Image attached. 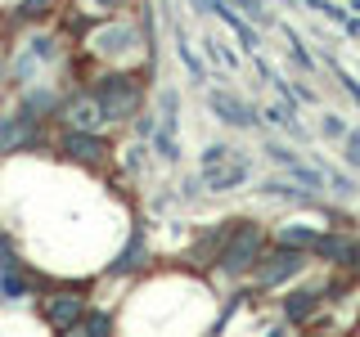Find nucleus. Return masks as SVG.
Here are the masks:
<instances>
[{
  "instance_id": "f257e3e1",
  "label": "nucleus",
  "mask_w": 360,
  "mask_h": 337,
  "mask_svg": "<svg viewBox=\"0 0 360 337\" xmlns=\"http://www.w3.org/2000/svg\"><path fill=\"white\" fill-rule=\"evenodd\" d=\"M262 252H266V234H262V225H252V220H234V230H225V243H221L217 265L225 270V275H248V270H257Z\"/></svg>"
},
{
  "instance_id": "f03ea898",
  "label": "nucleus",
  "mask_w": 360,
  "mask_h": 337,
  "mask_svg": "<svg viewBox=\"0 0 360 337\" xmlns=\"http://www.w3.org/2000/svg\"><path fill=\"white\" fill-rule=\"evenodd\" d=\"M95 99H99V108H104L108 121H127V117H135V112H140V104H144L140 77H131V72H108L104 81L95 86Z\"/></svg>"
},
{
  "instance_id": "7ed1b4c3",
  "label": "nucleus",
  "mask_w": 360,
  "mask_h": 337,
  "mask_svg": "<svg viewBox=\"0 0 360 337\" xmlns=\"http://www.w3.org/2000/svg\"><path fill=\"white\" fill-rule=\"evenodd\" d=\"M243 180H248V157H239V149L212 144V149L202 153V185H207V189L230 194V189H239Z\"/></svg>"
},
{
  "instance_id": "20e7f679",
  "label": "nucleus",
  "mask_w": 360,
  "mask_h": 337,
  "mask_svg": "<svg viewBox=\"0 0 360 337\" xmlns=\"http://www.w3.org/2000/svg\"><path fill=\"white\" fill-rule=\"evenodd\" d=\"M307 270V252L302 247H284L279 243V252H262V261H257V288H279L284 279H292V275H302Z\"/></svg>"
},
{
  "instance_id": "39448f33",
  "label": "nucleus",
  "mask_w": 360,
  "mask_h": 337,
  "mask_svg": "<svg viewBox=\"0 0 360 337\" xmlns=\"http://www.w3.org/2000/svg\"><path fill=\"white\" fill-rule=\"evenodd\" d=\"M37 144V112L32 108H0V153H18Z\"/></svg>"
},
{
  "instance_id": "423d86ee",
  "label": "nucleus",
  "mask_w": 360,
  "mask_h": 337,
  "mask_svg": "<svg viewBox=\"0 0 360 337\" xmlns=\"http://www.w3.org/2000/svg\"><path fill=\"white\" fill-rule=\"evenodd\" d=\"M41 315H45V324L50 329H59V333H72L77 324H82V315H86V297L82 292H50V297H41Z\"/></svg>"
},
{
  "instance_id": "0eeeda50",
  "label": "nucleus",
  "mask_w": 360,
  "mask_h": 337,
  "mask_svg": "<svg viewBox=\"0 0 360 337\" xmlns=\"http://www.w3.org/2000/svg\"><path fill=\"white\" fill-rule=\"evenodd\" d=\"M63 153L72 157V162H82V166H99V162H108V140H99L95 131H72L63 140Z\"/></svg>"
},
{
  "instance_id": "6e6552de",
  "label": "nucleus",
  "mask_w": 360,
  "mask_h": 337,
  "mask_svg": "<svg viewBox=\"0 0 360 337\" xmlns=\"http://www.w3.org/2000/svg\"><path fill=\"white\" fill-rule=\"evenodd\" d=\"M207 104H212V112H217L225 126H257V117H262L252 104H243L239 95H225V90H212Z\"/></svg>"
},
{
  "instance_id": "1a4fd4ad",
  "label": "nucleus",
  "mask_w": 360,
  "mask_h": 337,
  "mask_svg": "<svg viewBox=\"0 0 360 337\" xmlns=\"http://www.w3.org/2000/svg\"><path fill=\"white\" fill-rule=\"evenodd\" d=\"M59 117H63V121H68L72 131H95L99 121H108L95 95H72V99H68V104L59 108Z\"/></svg>"
},
{
  "instance_id": "9d476101",
  "label": "nucleus",
  "mask_w": 360,
  "mask_h": 337,
  "mask_svg": "<svg viewBox=\"0 0 360 337\" xmlns=\"http://www.w3.org/2000/svg\"><path fill=\"white\" fill-rule=\"evenodd\" d=\"M207 9H212V14H217V18L225 22V27L234 32V37L243 41V50H257V32L248 27V14H239V9H234L230 0H207Z\"/></svg>"
},
{
  "instance_id": "9b49d317",
  "label": "nucleus",
  "mask_w": 360,
  "mask_h": 337,
  "mask_svg": "<svg viewBox=\"0 0 360 337\" xmlns=\"http://www.w3.org/2000/svg\"><path fill=\"white\" fill-rule=\"evenodd\" d=\"M315 256H324V261H338V265H360V243H356V239H338V234H320V243H315Z\"/></svg>"
},
{
  "instance_id": "f8f14e48",
  "label": "nucleus",
  "mask_w": 360,
  "mask_h": 337,
  "mask_svg": "<svg viewBox=\"0 0 360 337\" xmlns=\"http://www.w3.org/2000/svg\"><path fill=\"white\" fill-rule=\"evenodd\" d=\"M320 292H311V288H292L288 297H284V319L288 324H311L315 319V310H320Z\"/></svg>"
},
{
  "instance_id": "ddd939ff",
  "label": "nucleus",
  "mask_w": 360,
  "mask_h": 337,
  "mask_svg": "<svg viewBox=\"0 0 360 337\" xmlns=\"http://www.w3.org/2000/svg\"><path fill=\"white\" fill-rule=\"evenodd\" d=\"M266 157H275V162L284 166V171H288L292 180H302L307 189H320V185H324V180H320V171H311V166H302L297 157H292L288 149H279V144H266Z\"/></svg>"
},
{
  "instance_id": "4468645a",
  "label": "nucleus",
  "mask_w": 360,
  "mask_h": 337,
  "mask_svg": "<svg viewBox=\"0 0 360 337\" xmlns=\"http://www.w3.org/2000/svg\"><path fill=\"white\" fill-rule=\"evenodd\" d=\"M140 265H144V234H131L127 252L108 265V275H131V270H140Z\"/></svg>"
},
{
  "instance_id": "2eb2a0df",
  "label": "nucleus",
  "mask_w": 360,
  "mask_h": 337,
  "mask_svg": "<svg viewBox=\"0 0 360 337\" xmlns=\"http://www.w3.org/2000/svg\"><path fill=\"white\" fill-rule=\"evenodd\" d=\"M32 292V284H27V275H22V265L18 270H0V297L5 301H22Z\"/></svg>"
},
{
  "instance_id": "dca6fc26",
  "label": "nucleus",
  "mask_w": 360,
  "mask_h": 337,
  "mask_svg": "<svg viewBox=\"0 0 360 337\" xmlns=\"http://www.w3.org/2000/svg\"><path fill=\"white\" fill-rule=\"evenodd\" d=\"M279 243H284V247H302V252H315L320 234H315L311 225H284V230H279Z\"/></svg>"
},
{
  "instance_id": "f3484780",
  "label": "nucleus",
  "mask_w": 360,
  "mask_h": 337,
  "mask_svg": "<svg viewBox=\"0 0 360 337\" xmlns=\"http://www.w3.org/2000/svg\"><path fill=\"white\" fill-rule=\"evenodd\" d=\"M131 41H135L131 27H104V32L95 37V50H99V54H122Z\"/></svg>"
},
{
  "instance_id": "a211bd4d",
  "label": "nucleus",
  "mask_w": 360,
  "mask_h": 337,
  "mask_svg": "<svg viewBox=\"0 0 360 337\" xmlns=\"http://www.w3.org/2000/svg\"><path fill=\"white\" fill-rule=\"evenodd\" d=\"M77 333H90V337H104V333H112V319L104 310H86L82 315V324H77Z\"/></svg>"
},
{
  "instance_id": "6ab92c4d",
  "label": "nucleus",
  "mask_w": 360,
  "mask_h": 337,
  "mask_svg": "<svg viewBox=\"0 0 360 337\" xmlns=\"http://www.w3.org/2000/svg\"><path fill=\"white\" fill-rule=\"evenodd\" d=\"M50 9H54V0H18V18H27V22H41Z\"/></svg>"
},
{
  "instance_id": "aec40b11",
  "label": "nucleus",
  "mask_w": 360,
  "mask_h": 337,
  "mask_svg": "<svg viewBox=\"0 0 360 337\" xmlns=\"http://www.w3.org/2000/svg\"><path fill=\"white\" fill-rule=\"evenodd\" d=\"M180 63L189 67V77H194V81H207V72H202L198 54H194V50H189V45H185V37H180Z\"/></svg>"
},
{
  "instance_id": "412c9836",
  "label": "nucleus",
  "mask_w": 360,
  "mask_h": 337,
  "mask_svg": "<svg viewBox=\"0 0 360 337\" xmlns=\"http://www.w3.org/2000/svg\"><path fill=\"white\" fill-rule=\"evenodd\" d=\"M230 5L239 9V14H248V18H252V22H275V18H270L266 9H262V0H230Z\"/></svg>"
},
{
  "instance_id": "4be33fe9",
  "label": "nucleus",
  "mask_w": 360,
  "mask_h": 337,
  "mask_svg": "<svg viewBox=\"0 0 360 337\" xmlns=\"http://www.w3.org/2000/svg\"><path fill=\"white\" fill-rule=\"evenodd\" d=\"M262 194H270V198H297V202H307V194H297V189H288L284 180H266V185H262Z\"/></svg>"
},
{
  "instance_id": "5701e85b",
  "label": "nucleus",
  "mask_w": 360,
  "mask_h": 337,
  "mask_svg": "<svg viewBox=\"0 0 360 337\" xmlns=\"http://www.w3.org/2000/svg\"><path fill=\"white\" fill-rule=\"evenodd\" d=\"M22 261H18V252H14V243L0 234V270H18Z\"/></svg>"
},
{
  "instance_id": "b1692460",
  "label": "nucleus",
  "mask_w": 360,
  "mask_h": 337,
  "mask_svg": "<svg viewBox=\"0 0 360 337\" xmlns=\"http://www.w3.org/2000/svg\"><path fill=\"white\" fill-rule=\"evenodd\" d=\"M347 162L360 166V131H347Z\"/></svg>"
},
{
  "instance_id": "393cba45",
  "label": "nucleus",
  "mask_w": 360,
  "mask_h": 337,
  "mask_svg": "<svg viewBox=\"0 0 360 337\" xmlns=\"http://www.w3.org/2000/svg\"><path fill=\"white\" fill-rule=\"evenodd\" d=\"M324 135H329V140H333V135H347V126H342V117H338V112H329V117H324V126H320Z\"/></svg>"
},
{
  "instance_id": "a878e982",
  "label": "nucleus",
  "mask_w": 360,
  "mask_h": 337,
  "mask_svg": "<svg viewBox=\"0 0 360 337\" xmlns=\"http://www.w3.org/2000/svg\"><path fill=\"white\" fill-rule=\"evenodd\" d=\"M135 131H140V140H153L158 121H153V117H140V121H135Z\"/></svg>"
},
{
  "instance_id": "bb28decb",
  "label": "nucleus",
  "mask_w": 360,
  "mask_h": 337,
  "mask_svg": "<svg viewBox=\"0 0 360 337\" xmlns=\"http://www.w3.org/2000/svg\"><path fill=\"white\" fill-rule=\"evenodd\" d=\"M90 5H95V9H117L122 0H90Z\"/></svg>"
}]
</instances>
